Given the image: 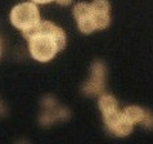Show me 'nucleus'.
Wrapping results in <instances>:
<instances>
[{"mask_svg":"<svg viewBox=\"0 0 153 144\" xmlns=\"http://www.w3.org/2000/svg\"><path fill=\"white\" fill-rule=\"evenodd\" d=\"M28 44V52L36 62L46 63L56 58L67 45L65 30L52 21H41L36 27L23 33Z\"/></svg>","mask_w":153,"mask_h":144,"instance_id":"obj_1","label":"nucleus"},{"mask_svg":"<svg viewBox=\"0 0 153 144\" xmlns=\"http://www.w3.org/2000/svg\"><path fill=\"white\" fill-rule=\"evenodd\" d=\"M9 19L10 23L17 30H21L22 33L28 32L30 30L36 27L41 22L40 10L37 8V4L32 1H25L17 4L10 10Z\"/></svg>","mask_w":153,"mask_h":144,"instance_id":"obj_2","label":"nucleus"},{"mask_svg":"<svg viewBox=\"0 0 153 144\" xmlns=\"http://www.w3.org/2000/svg\"><path fill=\"white\" fill-rule=\"evenodd\" d=\"M105 77H107V67L104 62L95 61L91 65L90 76L82 86V93L88 96H99L105 90Z\"/></svg>","mask_w":153,"mask_h":144,"instance_id":"obj_3","label":"nucleus"},{"mask_svg":"<svg viewBox=\"0 0 153 144\" xmlns=\"http://www.w3.org/2000/svg\"><path fill=\"white\" fill-rule=\"evenodd\" d=\"M104 126L107 131L111 135L116 138H126L133 133V126L127 122L124 116H122V111L120 108L114 109V111L107 112L102 115Z\"/></svg>","mask_w":153,"mask_h":144,"instance_id":"obj_4","label":"nucleus"},{"mask_svg":"<svg viewBox=\"0 0 153 144\" xmlns=\"http://www.w3.org/2000/svg\"><path fill=\"white\" fill-rule=\"evenodd\" d=\"M72 13H74V18L76 21L79 31L81 33H84V35H91L93 32L97 31L94 19H93V14H91L90 3L80 1L77 4H75Z\"/></svg>","mask_w":153,"mask_h":144,"instance_id":"obj_5","label":"nucleus"},{"mask_svg":"<svg viewBox=\"0 0 153 144\" xmlns=\"http://www.w3.org/2000/svg\"><path fill=\"white\" fill-rule=\"evenodd\" d=\"M121 111L124 118L133 128L142 125L146 129H153V113L151 111L139 105H127Z\"/></svg>","mask_w":153,"mask_h":144,"instance_id":"obj_6","label":"nucleus"},{"mask_svg":"<svg viewBox=\"0 0 153 144\" xmlns=\"http://www.w3.org/2000/svg\"><path fill=\"white\" fill-rule=\"evenodd\" d=\"M90 7L97 31H103L111 24V4H109V0H93L90 3Z\"/></svg>","mask_w":153,"mask_h":144,"instance_id":"obj_7","label":"nucleus"},{"mask_svg":"<svg viewBox=\"0 0 153 144\" xmlns=\"http://www.w3.org/2000/svg\"><path fill=\"white\" fill-rule=\"evenodd\" d=\"M98 108H99L102 115H103V113L114 111V109H117L120 107H118V100L112 94L103 93V94H100L98 96Z\"/></svg>","mask_w":153,"mask_h":144,"instance_id":"obj_8","label":"nucleus"},{"mask_svg":"<svg viewBox=\"0 0 153 144\" xmlns=\"http://www.w3.org/2000/svg\"><path fill=\"white\" fill-rule=\"evenodd\" d=\"M58 5H61V7H67V5H70V4L74 1V0H54Z\"/></svg>","mask_w":153,"mask_h":144,"instance_id":"obj_9","label":"nucleus"},{"mask_svg":"<svg viewBox=\"0 0 153 144\" xmlns=\"http://www.w3.org/2000/svg\"><path fill=\"white\" fill-rule=\"evenodd\" d=\"M31 1L35 4H49V3L54 1V0H31Z\"/></svg>","mask_w":153,"mask_h":144,"instance_id":"obj_10","label":"nucleus"},{"mask_svg":"<svg viewBox=\"0 0 153 144\" xmlns=\"http://www.w3.org/2000/svg\"><path fill=\"white\" fill-rule=\"evenodd\" d=\"M3 49H4V46H3V40L0 39V59H1V57H3Z\"/></svg>","mask_w":153,"mask_h":144,"instance_id":"obj_11","label":"nucleus"}]
</instances>
